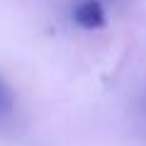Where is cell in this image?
<instances>
[{
    "mask_svg": "<svg viewBox=\"0 0 146 146\" xmlns=\"http://www.w3.org/2000/svg\"><path fill=\"white\" fill-rule=\"evenodd\" d=\"M73 20L83 29H100L105 25V7L100 0H83L73 10Z\"/></svg>",
    "mask_w": 146,
    "mask_h": 146,
    "instance_id": "1",
    "label": "cell"
},
{
    "mask_svg": "<svg viewBox=\"0 0 146 146\" xmlns=\"http://www.w3.org/2000/svg\"><path fill=\"white\" fill-rule=\"evenodd\" d=\"M15 107V98H12V90L7 88V83L0 78V117H7Z\"/></svg>",
    "mask_w": 146,
    "mask_h": 146,
    "instance_id": "2",
    "label": "cell"
}]
</instances>
